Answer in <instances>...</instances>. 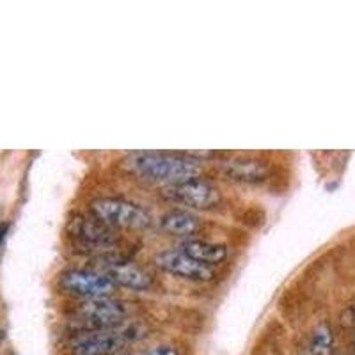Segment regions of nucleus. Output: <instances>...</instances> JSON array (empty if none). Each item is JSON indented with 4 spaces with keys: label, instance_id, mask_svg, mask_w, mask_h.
I'll list each match as a JSON object with an SVG mask.
<instances>
[{
    "label": "nucleus",
    "instance_id": "nucleus-8",
    "mask_svg": "<svg viewBox=\"0 0 355 355\" xmlns=\"http://www.w3.org/2000/svg\"><path fill=\"white\" fill-rule=\"evenodd\" d=\"M155 263H157L158 268H162L167 274L189 279V281L205 283V281H211L215 277L214 266L196 261L194 258H190L182 249L162 250V252L155 256Z\"/></svg>",
    "mask_w": 355,
    "mask_h": 355
},
{
    "label": "nucleus",
    "instance_id": "nucleus-10",
    "mask_svg": "<svg viewBox=\"0 0 355 355\" xmlns=\"http://www.w3.org/2000/svg\"><path fill=\"white\" fill-rule=\"evenodd\" d=\"M220 169L230 180L242 183H258L268 176V166L258 158L242 157L222 162Z\"/></svg>",
    "mask_w": 355,
    "mask_h": 355
},
{
    "label": "nucleus",
    "instance_id": "nucleus-13",
    "mask_svg": "<svg viewBox=\"0 0 355 355\" xmlns=\"http://www.w3.org/2000/svg\"><path fill=\"white\" fill-rule=\"evenodd\" d=\"M332 329L327 323H320L318 327L313 331L307 347V355H331L332 352Z\"/></svg>",
    "mask_w": 355,
    "mask_h": 355
},
{
    "label": "nucleus",
    "instance_id": "nucleus-15",
    "mask_svg": "<svg viewBox=\"0 0 355 355\" xmlns=\"http://www.w3.org/2000/svg\"><path fill=\"white\" fill-rule=\"evenodd\" d=\"M8 224H4V226H0V243L4 242V239H6V233H8Z\"/></svg>",
    "mask_w": 355,
    "mask_h": 355
},
{
    "label": "nucleus",
    "instance_id": "nucleus-9",
    "mask_svg": "<svg viewBox=\"0 0 355 355\" xmlns=\"http://www.w3.org/2000/svg\"><path fill=\"white\" fill-rule=\"evenodd\" d=\"M71 234L80 243L94 249H109L117 242L116 230L101 222L96 215L77 217L71 222Z\"/></svg>",
    "mask_w": 355,
    "mask_h": 355
},
{
    "label": "nucleus",
    "instance_id": "nucleus-5",
    "mask_svg": "<svg viewBox=\"0 0 355 355\" xmlns=\"http://www.w3.org/2000/svg\"><path fill=\"white\" fill-rule=\"evenodd\" d=\"M164 196L171 201L196 210H210L220 202V192L217 187L205 178L198 176L164 187Z\"/></svg>",
    "mask_w": 355,
    "mask_h": 355
},
{
    "label": "nucleus",
    "instance_id": "nucleus-3",
    "mask_svg": "<svg viewBox=\"0 0 355 355\" xmlns=\"http://www.w3.org/2000/svg\"><path fill=\"white\" fill-rule=\"evenodd\" d=\"M142 336L137 323L89 332L73 347V355H114Z\"/></svg>",
    "mask_w": 355,
    "mask_h": 355
},
{
    "label": "nucleus",
    "instance_id": "nucleus-4",
    "mask_svg": "<svg viewBox=\"0 0 355 355\" xmlns=\"http://www.w3.org/2000/svg\"><path fill=\"white\" fill-rule=\"evenodd\" d=\"M126 316H128L126 304L112 297L87 299L78 307V318L84 323V327L89 329V332L123 325Z\"/></svg>",
    "mask_w": 355,
    "mask_h": 355
},
{
    "label": "nucleus",
    "instance_id": "nucleus-12",
    "mask_svg": "<svg viewBox=\"0 0 355 355\" xmlns=\"http://www.w3.org/2000/svg\"><path fill=\"white\" fill-rule=\"evenodd\" d=\"M162 230L171 234H180V236H190L199 230V218L185 210L167 211L160 220Z\"/></svg>",
    "mask_w": 355,
    "mask_h": 355
},
{
    "label": "nucleus",
    "instance_id": "nucleus-14",
    "mask_svg": "<svg viewBox=\"0 0 355 355\" xmlns=\"http://www.w3.org/2000/svg\"><path fill=\"white\" fill-rule=\"evenodd\" d=\"M146 355H178V354L173 347H157L151 352H148Z\"/></svg>",
    "mask_w": 355,
    "mask_h": 355
},
{
    "label": "nucleus",
    "instance_id": "nucleus-2",
    "mask_svg": "<svg viewBox=\"0 0 355 355\" xmlns=\"http://www.w3.org/2000/svg\"><path fill=\"white\" fill-rule=\"evenodd\" d=\"M91 211L107 226L142 230L151 224L150 211L141 205L121 198H100L91 202Z\"/></svg>",
    "mask_w": 355,
    "mask_h": 355
},
{
    "label": "nucleus",
    "instance_id": "nucleus-1",
    "mask_svg": "<svg viewBox=\"0 0 355 355\" xmlns=\"http://www.w3.org/2000/svg\"><path fill=\"white\" fill-rule=\"evenodd\" d=\"M126 169L141 176L146 182L173 183L185 182L199 174V162L183 153H160V151H137L126 157Z\"/></svg>",
    "mask_w": 355,
    "mask_h": 355
},
{
    "label": "nucleus",
    "instance_id": "nucleus-7",
    "mask_svg": "<svg viewBox=\"0 0 355 355\" xmlns=\"http://www.w3.org/2000/svg\"><path fill=\"white\" fill-rule=\"evenodd\" d=\"M96 270L105 274L116 286L128 288V290L144 291L150 290L153 279L141 266L116 256H101L96 263Z\"/></svg>",
    "mask_w": 355,
    "mask_h": 355
},
{
    "label": "nucleus",
    "instance_id": "nucleus-6",
    "mask_svg": "<svg viewBox=\"0 0 355 355\" xmlns=\"http://www.w3.org/2000/svg\"><path fill=\"white\" fill-rule=\"evenodd\" d=\"M61 288L64 291L84 299L110 297L116 284L96 268H71L61 275Z\"/></svg>",
    "mask_w": 355,
    "mask_h": 355
},
{
    "label": "nucleus",
    "instance_id": "nucleus-11",
    "mask_svg": "<svg viewBox=\"0 0 355 355\" xmlns=\"http://www.w3.org/2000/svg\"><path fill=\"white\" fill-rule=\"evenodd\" d=\"M182 250L196 261L214 266L227 258V247L224 243L210 242V240H187L182 243Z\"/></svg>",
    "mask_w": 355,
    "mask_h": 355
},
{
    "label": "nucleus",
    "instance_id": "nucleus-16",
    "mask_svg": "<svg viewBox=\"0 0 355 355\" xmlns=\"http://www.w3.org/2000/svg\"><path fill=\"white\" fill-rule=\"evenodd\" d=\"M133 355H141V354H133Z\"/></svg>",
    "mask_w": 355,
    "mask_h": 355
}]
</instances>
